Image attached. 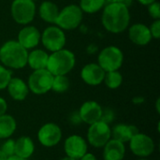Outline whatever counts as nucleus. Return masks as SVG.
I'll return each mask as SVG.
<instances>
[{
    "mask_svg": "<svg viewBox=\"0 0 160 160\" xmlns=\"http://www.w3.org/2000/svg\"><path fill=\"white\" fill-rule=\"evenodd\" d=\"M101 22L108 32L120 34L126 31L129 26V8L122 3L106 4L102 8Z\"/></svg>",
    "mask_w": 160,
    "mask_h": 160,
    "instance_id": "obj_1",
    "label": "nucleus"
},
{
    "mask_svg": "<svg viewBox=\"0 0 160 160\" xmlns=\"http://www.w3.org/2000/svg\"><path fill=\"white\" fill-rule=\"evenodd\" d=\"M28 51L17 40H8L0 47V62L9 69H22L27 66Z\"/></svg>",
    "mask_w": 160,
    "mask_h": 160,
    "instance_id": "obj_2",
    "label": "nucleus"
},
{
    "mask_svg": "<svg viewBox=\"0 0 160 160\" xmlns=\"http://www.w3.org/2000/svg\"><path fill=\"white\" fill-rule=\"evenodd\" d=\"M76 56L68 49H61L49 54L46 68L53 75H67L75 67Z\"/></svg>",
    "mask_w": 160,
    "mask_h": 160,
    "instance_id": "obj_3",
    "label": "nucleus"
},
{
    "mask_svg": "<svg viewBox=\"0 0 160 160\" xmlns=\"http://www.w3.org/2000/svg\"><path fill=\"white\" fill-rule=\"evenodd\" d=\"M82 19L83 12L79 5L70 4L59 10L54 24L64 31H70L78 28L82 23Z\"/></svg>",
    "mask_w": 160,
    "mask_h": 160,
    "instance_id": "obj_4",
    "label": "nucleus"
},
{
    "mask_svg": "<svg viewBox=\"0 0 160 160\" xmlns=\"http://www.w3.org/2000/svg\"><path fill=\"white\" fill-rule=\"evenodd\" d=\"M124 63V53L120 48L110 45L102 49L98 56V64L105 72L119 70Z\"/></svg>",
    "mask_w": 160,
    "mask_h": 160,
    "instance_id": "obj_5",
    "label": "nucleus"
},
{
    "mask_svg": "<svg viewBox=\"0 0 160 160\" xmlns=\"http://www.w3.org/2000/svg\"><path fill=\"white\" fill-rule=\"evenodd\" d=\"M36 12L37 7L33 0H13L10 6L12 19L22 25L30 24L35 19Z\"/></svg>",
    "mask_w": 160,
    "mask_h": 160,
    "instance_id": "obj_6",
    "label": "nucleus"
},
{
    "mask_svg": "<svg viewBox=\"0 0 160 160\" xmlns=\"http://www.w3.org/2000/svg\"><path fill=\"white\" fill-rule=\"evenodd\" d=\"M53 81V75L47 69H38L33 70L30 74L27 85L29 91L35 95H44L52 90Z\"/></svg>",
    "mask_w": 160,
    "mask_h": 160,
    "instance_id": "obj_7",
    "label": "nucleus"
},
{
    "mask_svg": "<svg viewBox=\"0 0 160 160\" xmlns=\"http://www.w3.org/2000/svg\"><path fill=\"white\" fill-rule=\"evenodd\" d=\"M40 42L47 51L53 52L65 47L67 42L66 34L57 25H50L41 33Z\"/></svg>",
    "mask_w": 160,
    "mask_h": 160,
    "instance_id": "obj_8",
    "label": "nucleus"
},
{
    "mask_svg": "<svg viewBox=\"0 0 160 160\" xmlns=\"http://www.w3.org/2000/svg\"><path fill=\"white\" fill-rule=\"evenodd\" d=\"M112 139V130L110 125L98 121L89 126L87 131V142L95 148H103V146Z\"/></svg>",
    "mask_w": 160,
    "mask_h": 160,
    "instance_id": "obj_9",
    "label": "nucleus"
},
{
    "mask_svg": "<svg viewBox=\"0 0 160 160\" xmlns=\"http://www.w3.org/2000/svg\"><path fill=\"white\" fill-rule=\"evenodd\" d=\"M62 129L54 123H46L40 127L38 131V140L39 143L47 148L57 145L62 140Z\"/></svg>",
    "mask_w": 160,
    "mask_h": 160,
    "instance_id": "obj_10",
    "label": "nucleus"
},
{
    "mask_svg": "<svg viewBox=\"0 0 160 160\" xmlns=\"http://www.w3.org/2000/svg\"><path fill=\"white\" fill-rule=\"evenodd\" d=\"M128 142L132 154L141 158H146L155 152V142L146 134L139 132Z\"/></svg>",
    "mask_w": 160,
    "mask_h": 160,
    "instance_id": "obj_11",
    "label": "nucleus"
},
{
    "mask_svg": "<svg viewBox=\"0 0 160 160\" xmlns=\"http://www.w3.org/2000/svg\"><path fill=\"white\" fill-rule=\"evenodd\" d=\"M64 151L67 157L79 159L88 151V143L80 135H71L65 140Z\"/></svg>",
    "mask_w": 160,
    "mask_h": 160,
    "instance_id": "obj_12",
    "label": "nucleus"
},
{
    "mask_svg": "<svg viewBox=\"0 0 160 160\" xmlns=\"http://www.w3.org/2000/svg\"><path fill=\"white\" fill-rule=\"evenodd\" d=\"M41 33L34 25H24L18 33L17 41L27 51L36 49L40 43Z\"/></svg>",
    "mask_w": 160,
    "mask_h": 160,
    "instance_id": "obj_13",
    "label": "nucleus"
},
{
    "mask_svg": "<svg viewBox=\"0 0 160 160\" xmlns=\"http://www.w3.org/2000/svg\"><path fill=\"white\" fill-rule=\"evenodd\" d=\"M105 73L106 72L98 63H90L82 68L81 78L86 84L97 86L103 82Z\"/></svg>",
    "mask_w": 160,
    "mask_h": 160,
    "instance_id": "obj_14",
    "label": "nucleus"
},
{
    "mask_svg": "<svg viewBox=\"0 0 160 160\" xmlns=\"http://www.w3.org/2000/svg\"><path fill=\"white\" fill-rule=\"evenodd\" d=\"M78 112L82 122L90 126L100 120L102 114V107L97 101L88 100L82 103Z\"/></svg>",
    "mask_w": 160,
    "mask_h": 160,
    "instance_id": "obj_15",
    "label": "nucleus"
},
{
    "mask_svg": "<svg viewBox=\"0 0 160 160\" xmlns=\"http://www.w3.org/2000/svg\"><path fill=\"white\" fill-rule=\"evenodd\" d=\"M128 38L132 43L138 46H145L153 38L149 27L141 22L134 23L128 27Z\"/></svg>",
    "mask_w": 160,
    "mask_h": 160,
    "instance_id": "obj_16",
    "label": "nucleus"
},
{
    "mask_svg": "<svg viewBox=\"0 0 160 160\" xmlns=\"http://www.w3.org/2000/svg\"><path fill=\"white\" fill-rule=\"evenodd\" d=\"M6 89L8 90L9 97L16 101L24 100L30 92L27 83L22 79L17 77H12L10 79Z\"/></svg>",
    "mask_w": 160,
    "mask_h": 160,
    "instance_id": "obj_17",
    "label": "nucleus"
},
{
    "mask_svg": "<svg viewBox=\"0 0 160 160\" xmlns=\"http://www.w3.org/2000/svg\"><path fill=\"white\" fill-rule=\"evenodd\" d=\"M126 155L125 143L111 139L103 146V159L104 160H123Z\"/></svg>",
    "mask_w": 160,
    "mask_h": 160,
    "instance_id": "obj_18",
    "label": "nucleus"
},
{
    "mask_svg": "<svg viewBox=\"0 0 160 160\" xmlns=\"http://www.w3.org/2000/svg\"><path fill=\"white\" fill-rule=\"evenodd\" d=\"M112 130V139L117 140L123 143L128 142L136 134H138L139 128L134 125L127 124H117L114 126Z\"/></svg>",
    "mask_w": 160,
    "mask_h": 160,
    "instance_id": "obj_19",
    "label": "nucleus"
},
{
    "mask_svg": "<svg viewBox=\"0 0 160 160\" xmlns=\"http://www.w3.org/2000/svg\"><path fill=\"white\" fill-rule=\"evenodd\" d=\"M35 152V143L28 136H22L15 141V154L14 156L29 159Z\"/></svg>",
    "mask_w": 160,
    "mask_h": 160,
    "instance_id": "obj_20",
    "label": "nucleus"
},
{
    "mask_svg": "<svg viewBox=\"0 0 160 160\" xmlns=\"http://www.w3.org/2000/svg\"><path fill=\"white\" fill-rule=\"evenodd\" d=\"M49 58V53L41 49H33L28 52L27 55V65L33 70L43 69L47 67V62Z\"/></svg>",
    "mask_w": 160,
    "mask_h": 160,
    "instance_id": "obj_21",
    "label": "nucleus"
},
{
    "mask_svg": "<svg viewBox=\"0 0 160 160\" xmlns=\"http://www.w3.org/2000/svg\"><path fill=\"white\" fill-rule=\"evenodd\" d=\"M59 13L58 6L52 1H43L38 8V15L44 22L48 23H55Z\"/></svg>",
    "mask_w": 160,
    "mask_h": 160,
    "instance_id": "obj_22",
    "label": "nucleus"
},
{
    "mask_svg": "<svg viewBox=\"0 0 160 160\" xmlns=\"http://www.w3.org/2000/svg\"><path fill=\"white\" fill-rule=\"evenodd\" d=\"M17 129V122L10 114H3L0 116V139L6 140L10 138Z\"/></svg>",
    "mask_w": 160,
    "mask_h": 160,
    "instance_id": "obj_23",
    "label": "nucleus"
},
{
    "mask_svg": "<svg viewBox=\"0 0 160 160\" xmlns=\"http://www.w3.org/2000/svg\"><path fill=\"white\" fill-rule=\"evenodd\" d=\"M106 5L105 0H80L79 7L84 13H96L101 10Z\"/></svg>",
    "mask_w": 160,
    "mask_h": 160,
    "instance_id": "obj_24",
    "label": "nucleus"
},
{
    "mask_svg": "<svg viewBox=\"0 0 160 160\" xmlns=\"http://www.w3.org/2000/svg\"><path fill=\"white\" fill-rule=\"evenodd\" d=\"M103 82L110 89H117L123 83V76L119 70L109 71L105 73Z\"/></svg>",
    "mask_w": 160,
    "mask_h": 160,
    "instance_id": "obj_25",
    "label": "nucleus"
},
{
    "mask_svg": "<svg viewBox=\"0 0 160 160\" xmlns=\"http://www.w3.org/2000/svg\"><path fill=\"white\" fill-rule=\"evenodd\" d=\"M70 87V81L67 75L53 76L52 90L55 93H65Z\"/></svg>",
    "mask_w": 160,
    "mask_h": 160,
    "instance_id": "obj_26",
    "label": "nucleus"
},
{
    "mask_svg": "<svg viewBox=\"0 0 160 160\" xmlns=\"http://www.w3.org/2000/svg\"><path fill=\"white\" fill-rule=\"evenodd\" d=\"M11 78H12V73L10 69L0 64V90L7 88Z\"/></svg>",
    "mask_w": 160,
    "mask_h": 160,
    "instance_id": "obj_27",
    "label": "nucleus"
},
{
    "mask_svg": "<svg viewBox=\"0 0 160 160\" xmlns=\"http://www.w3.org/2000/svg\"><path fill=\"white\" fill-rule=\"evenodd\" d=\"M0 150L8 157H12L15 154V141L8 138L6 139V141L3 142V144L0 147Z\"/></svg>",
    "mask_w": 160,
    "mask_h": 160,
    "instance_id": "obj_28",
    "label": "nucleus"
},
{
    "mask_svg": "<svg viewBox=\"0 0 160 160\" xmlns=\"http://www.w3.org/2000/svg\"><path fill=\"white\" fill-rule=\"evenodd\" d=\"M114 119H115V112L112 109H111V108L102 109V114H101L100 121L110 125L114 121Z\"/></svg>",
    "mask_w": 160,
    "mask_h": 160,
    "instance_id": "obj_29",
    "label": "nucleus"
},
{
    "mask_svg": "<svg viewBox=\"0 0 160 160\" xmlns=\"http://www.w3.org/2000/svg\"><path fill=\"white\" fill-rule=\"evenodd\" d=\"M148 13L154 20H160V4L158 1L147 6Z\"/></svg>",
    "mask_w": 160,
    "mask_h": 160,
    "instance_id": "obj_30",
    "label": "nucleus"
},
{
    "mask_svg": "<svg viewBox=\"0 0 160 160\" xmlns=\"http://www.w3.org/2000/svg\"><path fill=\"white\" fill-rule=\"evenodd\" d=\"M152 38L155 39H159L160 38V20H155L149 27Z\"/></svg>",
    "mask_w": 160,
    "mask_h": 160,
    "instance_id": "obj_31",
    "label": "nucleus"
},
{
    "mask_svg": "<svg viewBox=\"0 0 160 160\" xmlns=\"http://www.w3.org/2000/svg\"><path fill=\"white\" fill-rule=\"evenodd\" d=\"M70 122L73 124V125H80L82 122V119L80 117V114H79V112H74L71 115H70Z\"/></svg>",
    "mask_w": 160,
    "mask_h": 160,
    "instance_id": "obj_32",
    "label": "nucleus"
},
{
    "mask_svg": "<svg viewBox=\"0 0 160 160\" xmlns=\"http://www.w3.org/2000/svg\"><path fill=\"white\" fill-rule=\"evenodd\" d=\"M8 110V103L5 98L0 97V116L5 114Z\"/></svg>",
    "mask_w": 160,
    "mask_h": 160,
    "instance_id": "obj_33",
    "label": "nucleus"
},
{
    "mask_svg": "<svg viewBox=\"0 0 160 160\" xmlns=\"http://www.w3.org/2000/svg\"><path fill=\"white\" fill-rule=\"evenodd\" d=\"M86 50H87L88 53L93 54V53H96V52L98 51V46H97L96 44H90V45L87 47Z\"/></svg>",
    "mask_w": 160,
    "mask_h": 160,
    "instance_id": "obj_34",
    "label": "nucleus"
},
{
    "mask_svg": "<svg viewBox=\"0 0 160 160\" xmlns=\"http://www.w3.org/2000/svg\"><path fill=\"white\" fill-rule=\"evenodd\" d=\"M78 160H98V159H97V158H96L93 154H91V153H86V154H84L81 158H79Z\"/></svg>",
    "mask_w": 160,
    "mask_h": 160,
    "instance_id": "obj_35",
    "label": "nucleus"
},
{
    "mask_svg": "<svg viewBox=\"0 0 160 160\" xmlns=\"http://www.w3.org/2000/svg\"><path fill=\"white\" fill-rule=\"evenodd\" d=\"M144 101H145V99H144L142 97H135V98L132 99V102H133L134 104H137V105L142 104Z\"/></svg>",
    "mask_w": 160,
    "mask_h": 160,
    "instance_id": "obj_36",
    "label": "nucleus"
},
{
    "mask_svg": "<svg viewBox=\"0 0 160 160\" xmlns=\"http://www.w3.org/2000/svg\"><path fill=\"white\" fill-rule=\"evenodd\" d=\"M140 4H142V5H143V6H148V5H150V4H152V3H154L155 1H157V0H137Z\"/></svg>",
    "mask_w": 160,
    "mask_h": 160,
    "instance_id": "obj_37",
    "label": "nucleus"
},
{
    "mask_svg": "<svg viewBox=\"0 0 160 160\" xmlns=\"http://www.w3.org/2000/svg\"><path fill=\"white\" fill-rule=\"evenodd\" d=\"M133 1H134V0H122V2H121V3H122L123 5H125L127 8H130V6L133 4Z\"/></svg>",
    "mask_w": 160,
    "mask_h": 160,
    "instance_id": "obj_38",
    "label": "nucleus"
},
{
    "mask_svg": "<svg viewBox=\"0 0 160 160\" xmlns=\"http://www.w3.org/2000/svg\"><path fill=\"white\" fill-rule=\"evenodd\" d=\"M8 160H29L25 159V158H19V157H16V156H12V157H9Z\"/></svg>",
    "mask_w": 160,
    "mask_h": 160,
    "instance_id": "obj_39",
    "label": "nucleus"
},
{
    "mask_svg": "<svg viewBox=\"0 0 160 160\" xmlns=\"http://www.w3.org/2000/svg\"><path fill=\"white\" fill-rule=\"evenodd\" d=\"M8 158L0 150V160H8Z\"/></svg>",
    "mask_w": 160,
    "mask_h": 160,
    "instance_id": "obj_40",
    "label": "nucleus"
},
{
    "mask_svg": "<svg viewBox=\"0 0 160 160\" xmlns=\"http://www.w3.org/2000/svg\"><path fill=\"white\" fill-rule=\"evenodd\" d=\"M106 4H111V3H121L122 0H105Z\"/></svg>",
    "mask_w": 160,
    "mask_h": 160,
    "instance_id": "obj_41",
    "label": "nucleus"
},
{
    "mask_svg": "<svg viewBox=\"0 0 160 160\" xmlns=\"http://www.w3.org/2000/svg\"><path fill=\"white\" fill-rule=\"evenodd\" d=\"M159 103H160V98H158V99H157V103H156V107H157V111H158V113H159V112H160Z\"/></svg>",
    "mask_w": 160,
    "mask_h": 160,
    "instance_id": "obj_42",
    "label": "nucleus"
},
{
    "mask_svg": "<svg viewBox=\"0 0 160 160\" xmlns=\"http://www.w3.org/2000/svg\"><path fill=\"white\" fill-rule=\"evenodd\" d=\"M60 160H77V159H75V158H69V157H65V158H61Z\"/></svg>",
    "mask_w": 160,
    "mask_h": 160,
    "instance_id": "obj_43",
    "label": "nucleus"
},
{
    "mask_svg": "<svg viewBox=\"0 0 160 160\" xmlns=\"http://www.w3.org/2000/svg\"><path fill=\"white\" fill-rule=\"evenodd\" d=\"M138 160H148V159H146V158H140V159H138Z\"/></svg>",
    "mask_w": 160,
    "mask_h": 160,
    "instance_id": "obj_44",
    "label": "nucleus"
},
{
    "mask_svg": "<svg viewBox=\"0 0 160 160\" xmlns=\"http://www.w3.org/2000/svg\"><path fill=\"white\" fill-rule=\"evenodd\" d=\"M33 1H34V2H36V1H38V0H33Z\"/></svg>",
    "mask_w": 160,
    "mask_h": 160,
    "instance_id": "obj_45",
    "label": "nucleus"
}]
</instances>
